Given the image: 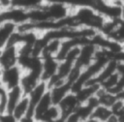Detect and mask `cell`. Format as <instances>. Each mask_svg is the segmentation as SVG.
I'll return each mask as SVG.
<instances>
[{"label":"cell","mask_w":124,"mask_h":122,"mask_svg":"<svg viewBox=\"0 0 124 122\" xmlns=\"http://www.w3.org/2000/svg\"><path fill=\"white\" fill-rule=\"evenodd\" d=\"M42 80V76L40 73L34 71H23V75L21 76L19 86L23 90L24 94H28L37 84Z\"/></svg>","instance_id":"obj_9"},{"label":"cell","mask_w":124,"mask_h":122,"mask_svg":"<svg viewBox=\"0 0 124 122\" xmlns=\"http://www.w3.org/2000/svg\"><path fill=\"white\" fill-rule=\"evenodd\" d=\"M98 48L99 47L92 41L86 42L83 45H81L79 55L78 57L76 65L80 67L81 69H85L86 67H88L95 60Z\"/></svg>","instance_id":"obj_2"},{"label":"cell","mask_w":124,"mask_h":122,"mask_svg":"<svg viewBox=\"0 0 124 122\" xmlns=\"http://www.w3.org/2000/svg\"><path fill=\"white\" fill-rule=\"evenodd\" d=\"M80 105V102L78 98V95L74 91H70L57 105L60 108L61 115H62V121H65L66 118L77 110L78 106Z\"/></svg>","instance_id":"obj_4"},{"label":"cell","mask_w":124,"mask_h":122,"mask_svg":"<svg viewBox=\"0 0 124 122\" xmlns=\"http://www.w3.org/2000/svg\"><path fill=\"white\" fill-rule=\"evenodd\" d=\"M42 79L47 81L57 74L59 60L54 56L42 57Z\"/></svg>","instance_id":"obj_6"},{"label":"cell","mask_w":124,"mask_h":122,"mask_svg":"<svg viewBox=\"0 0 124 122\" xmlns=\"http://www.w3.org/2000/svg\"><path fill=\"white\" fill-rule=\"evenodd\" d=\"M22 75H23V69L18 64L3 69L1 82L7 89L14 88L20 84Z\"/></svg>","instance_id":"obj_3"},{"label":"cell","mask_w":124,"mask_h":122,"mask_svg":"<svg viewBox=\"0 0 124 122\" xmlns=\"http://www.w3.org/2000/svg\"><path fill=\"white\" fill-rule=\"evenodd\" d=\"M41 121H44V122H48V121H51V122H54V121H62V115H61V111H60V108L57 105H52L48 110L45 113V115L43 116L42 120Z\"/></svg>","instance_id":"obj_14"},{"label":"cell","mask_w":124,"mask_h":122,"mask_svg":"<svg viewBox=\"0 0 124 122\" xmlns=\"http://www.w3.org/2000/svg\"><path fill=\"white\" fill-rule=\"evenodd\" d=\"M48 91V84L46 80L42 79L38 82V84L28 93L26 94L29 98L30 102V112H29V121H33V109L37 103L41 100V98Z\"/></svg>","instance_id":"obj_5"},{"label":"cell","mask_w":124,"mask_h":122,"mask_svg":"<svg viewBox=\"0 0 124 122\" xmlns=\"http://www.w3.org/2000/svg\"><path fill=\"white\" fill-rule=\"evenodd\" d=\"M24 95L25 94L19 85L14 88L8 89V110H7L8 114H12L13 109Z\"/></svg>","instance_id":"obj_12"},{"label":"cell","mask_w":124,"mask_h":122,"mask_svg":"<svg viewBox=\"0 0 124 122\" xmlns=\"http://www.w3.org/2000/svg\"><path fill=\"white\" fill-rule=\"evenodd\" d=\"M112 116V110L109 107L105 106V105H101L99 104L97 107H95V108L93 109L88 121L93 122V121H97V122H109L110 117Z\"/></svg>","instance_id":"obj_10"},{"label":"cell","mask_w":124,"mask_h":122,"mask_svg":"<svg viewBox=\"0 0 124 122\" xmlns=\"http://www.w3.org/2000/svg\"><path fill=\"white\" fill-rule=\"evenodd\" d=\"M108 38H109L119 44L124 45V20H122V19L117 20V23H116L113 31Z\"/></svg>","instance_id":"obj_15"},{"label":"cell","mask_w":124,"mask_h":122,"mask_svg":"<svg viewBox=\"0 0 124 122\" xmlns=\"http://www.w3.org/2000/svg\"><path fill=\"white\" fill-rule=\"evenodd\" d=\"M17 25L13 22H4L0 24V50L8 44L11 36L16 32Z\"/></svg>","instance_id":"obj_13"},{"label":"cell","mask_w":124,"mask_h":122,"mask_svg":"<svg viewBox=\"0 0 124 122\" xmlns=\"http://www.w3.org/2000/svg\"><path fill=\"white\" fill-rule=\"evenodd\" d=\"M29 112H30V102L28 96L25 94L13 109L12 115L16 121L23 122V121H29Z\"/></svg>","instance_id":"obj_7"},{"label":"cell","mask_w":124,"mask_h":122,"mask_svg":"<svg viewBox=\"0 0 124 122\" xmlns=\"http://www.w3.org/2000/svg\"><path fill=\"white\" fill-rule=\"evenodd\" d=\"M19 55V45L7 44L0 50V67L2 69H6L17 65Z\"/></svg>","instance_id":"obj_1"},{"label":"cell","mask_w":124,"mask_h":122,"mask_svg":"<svg viewBox=\"0 0 124 122\" xmlns=\"http://www.w3.org/2000/svg\"><path fill=\"white\" fill-rule=\"evenodd\" d=\"M123 47H124V45H123Z\"/></svg>","instance_id":"obj_18"},{"label":"cell","mask_w":124,"mask_h":122,"mask_svg":"<svg viewBox=\"0 0 124 122\" xmlns=\"http://www.w3.org/2000/svg\"><path fill=\"white\" fill-rule=\"evenodd\" d=\"M53 105L51 95L49 93V90L41 98V100L37 103L33 109V121L40 122L45 115V113L48 110V108Z\"/></svg>","instance_id":"obj_8"},{"label":"cell","mask_w":124,"mask_h":122,"mask_svg":"<svg viewBox=\"0 0 124 122\" xmlns=\"http://www.w3.org/2000/svg\"><path fill=\"white\" fill-rule=\"evenodd\" d=\"M48 90H49V93L51 95L53 104L58 105L59 102L71 91V85H70V83L65 81L63 83H60L58 85H55V86L48 88Z\"/></svg>","instance_id":"obj_11"},{"label":"cell","mask_w":124,"mask_h":122,"mask_svg":"<svg viewBox=\"0 0 124 122\" xmlns=\"http://www.w3.org/2000/svg\"><path fill=\"white\" fill-rule=\"evenodd\" d=\"M118 1H120L121 3H124V0H118Z\"/></svg>","instance_id":"obj_17"},{"label":"cell","mask_w":124,"mask_h":122,"mask_svg":"<svg viewBox=\"0 0 124 122\" xmlns=\"http://www.w3.org/2000/svg\"><path fill=\"white\" fill-rule=\"evenodd\" d=\"M120 19L124 20V3L121 5V10H120Z\"/></svg>","instance_id":"obj_16"}]
</instances>
